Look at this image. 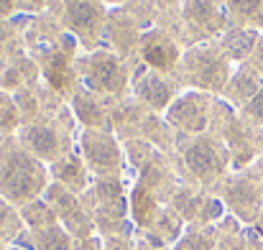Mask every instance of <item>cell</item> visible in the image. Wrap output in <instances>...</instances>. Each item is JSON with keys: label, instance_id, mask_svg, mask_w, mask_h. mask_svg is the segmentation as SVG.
I'll return each mask as SVG.
<instances>
[{"label": "cell", "instance_id": "obj_7", "mask_svg": "<svg viewBox=\"0 0 263 250\" xmlns=\"http://www.w3.org/2000/svg\"><path fill=\"white\" fill-rule=\"evenodd\" d=\"M21 146L44 164H57L69 153V143L62 130H57L49 123H36L21 130Z\"/></svg>", "mask_w": 263, "mask_h": 250}, {"label": "cell", "instance_id": "obj_23", "mask_svg": "<svg viewBox=\"0 0 263 250\" xmlns=\"http://www.w3.org/2000/svg\"><path fill=\"white\" fill-rule=\"evenodd\" d=\"M136 250H169V248L166 245H159V243H154V240H148V238L141 235V243H136Z\"/></svg>", "mask_w": 263, "mask_h": 250}, {"label": "cell", "instance_id": "obj_6", "mask_svg": "<svg viewBox=\"0 0 263 250\" xmlns=\"http://www.w3.org/2000/svg\"><path fill=\"white\" fill-rule=\"evenodd\" d=\"M169 207L174 209L184 222L199 225V227H207L212 220L222 217V204L215 197L199 191L192 184L189 186L186 184L184 186H176V191L172 194V199H169Z\"/></svg>", "mask_w": 263, "mask_h": 250}, {"label": "cell", "instance_id": "obj_18", "mask_svg": "<svg viewBox=\"0 0 263 250\" xmlns=\"http://www.w3.org/2000/svg\"><path fill=\"white\" fill-rule=\"evenodd\" d=\"M69 18L77 28H95V21H97V8L89 3V0H72L69 3Z\"/></svg>", "mask_w": 263, "mask_h": 250}, {"label": "cell", "instance_id": "obj_1", "mask_svg": "<svg viewBox=\"0 0 263 250\" xmlns=\"http://www.w3.org/2000/svg\"><path fill=\"white\" fill-rule=\"evenodd\" d=\"M49 186V171L44 161L33 159L21 143L0 148V199L13 207H23L44 197Z\"/></svg>", "mask_w": 263, "mask_h": 250}, {"label": "cell", "instance_id": "obj_2", "mask_svg": "<svg viewBox=\"0 0 263 250\" xmlns=\"http://www.w3.org/2000/svg\"><path fill=\"white\" fill-rule=\"evenodd\" d=\"M82 207L95 222V230H100L102 238L112 235H130V225L125 220L128 215V202H125V189L123 179L107 176V179H92L89 189L80 194Z\"/></svg>", "mask_w": 263, "mask_h": 250}, {"label": "cell", "instance_id": "obj_22", "mask_svg": "<svg viewBox=\"0 0 263 250\" xmlns=\"http://www.w3.org/2000/svg\"><path fill=\"white\" fill-rule=\"evenodd\" d=\"M77 250H102V238H87V240H80Z\"/></svg>", "mask_w": 263, "mask_h": 250}, {"label": "cell", "instance_id": "obj_15", "mask_svg": "<svg viewBox=\"0 0 263 250\" xmlns=\"http://www.w3.org/2000/svg\"><path fill=\"white\" fill-rule=\"evenodd\" d=\"M174 250H217V233L210 225L207 227L189 225L186 233L176 240Z\"/></svg>", "mask_w": 263, "mask_h": 250}, {"label": "cell", "instance_id": "obj_8", "mask_svg": "<svg viewBox=\"0 0 263 250\" xmlns=\"http://www.w3.org/2000/svg\"><path fill=\"white\" fill-rule=\"evenodd\" d=\"M51 174H54L57 184H62L64 189H69L77 197L89 189V168L85 166L82 156H77L72 151L64 159H59L57 164H51Z\"/></svg>", "mask_w": 263, "mask_h": 250}, {"label": "cell", "instance_id": "obj_12", "mask_svg": "<svg viewBox=\"0 0 263 250\" xmlns=\"http://www.w3.org/2000/svg\"><path fill=\"white\" fill-rule=\"evenodd\" d=\"M33 250H77V240L57 222L49 227H39V230H28Z\"/></svg>", "mask_w": 263, "mask_h": 250}, {"label": "cell", "instance_id": "obj_3", "mask_svg": "<svg viewBox=\"0 0 263 250\" xmlns=\"http://www.w3.org/2000/svg\"><path fill=\"white\" fill-rule=\"evenodd\" d=\"M181 151V164H184V171L189 176V181L197 186V184H204L210 186L212 181H217L225 171V153L222 148L204 138V136H192L186 141H181L179 146Z\"/></svg>", "mask_w": 263, "mask_h": 250}, {"label": "cell", "instance_id": "obj_11", "mask_svg": "<svg viewBox=\"0 0 263 250\" xmlns=\"http://www.w3.org/2000/svg\"><path fill=\"white\" fill-rule=\"evenodd\" d=\"M189 72L202 84H207V87H217V84L225 80V74H228L225 72V64L215 54H207V51L189 54Z\"/></svg>", "mask_w": 263, "mask_h": 250}, {"label": "cell", "instance_id": "obj_24", "mask_svg": "<svg viewBox=\"0 0 263 250\" xmlns=\"http://www.w3.org/2000/svg\"><path fill=\"white\" fill-rule=\"evenodd\" d=\"M258 64H261V69H263V56H261V62H258Z\"/></svg>", "mask_w": 263, "mask_h": 250}, {"label": "cell", "instance_id": "obj_13", "mask_svg": "<svg viewBox=\"0 0 263 250\" xmlns=\"http://www.w3.org/2000/svg\"><path fill=\"white\" fill-rule=\"evenodd\" d=\"M120 80V67L115 62V56L102 54L95 56L89 62V84L97 89H115V84Z\"/></svg>", "mask_w": 263, "mask_h": 250}, {"label": "cell", "instance_id": "obj_26", "mask_svg": "<svg viewBox=\"0 0 263 250\" xmlns=\"http://www.w3.org/2000/svg\"><path fill=\"white\" fill-rule=\"evenodd\" d=\"M261 227H263V215H261Z\"/></svg>", "mask_w": 263, "mask_h": 250}, {"label": "cell", "instance_id": "obj_9", "mask_svg": "<svg viewBox=\"0 0 263 250\" xmlns=\"http://www.w3.org/2000/svg\"><path fill=\"white\" fill-rule=\"evenodd\" d=\"M222 199H225V204H228L238 217H243V220H253V217L258 215V202H261V199H258V191H256L253 184H248V181H243V179L225 184Z\"/></svg>", "mask_w": 263, "mask_h": 250}, {"label": "cell", "instance_id": "obj_16", "mask_svg": "<svg viewBox=\"0 0 263 250\" xmlns=\"http://www.w3.org/2000/svg\"><path fill=\"white\" fill-rule=\"evenodd\" d=\"M26 227H23L21 212L13 204H8L5 199H0V250H3V245H8V243H15V238Z\"/></svg>", "mask_w": 263, "mask_h": 250}, {"label": "cell", "instance_id": "obj_25", "mask_svg": "<svg viewBox=\"0 0 263 250\" xmlns=\"http://www.w3.org/2000/svg\"><path fill=\"white\" fill-rule=\"evenodd\" d=\"M8 250H23V248H8Z\"/></svg>", "mask_w": 263, "mask_h": 250}, {"label": "cell", "instance_id": "obj_4", "mask_svg": "<svg viewBox=\"0 0 263 250\" xmlns=\"http://www.w3.org/2000/svg\"><path fill=\"white\" fill-rule=\"evenodd\" d=\"M41 199L54 209L59 225H62L77 243L95 235V222H92V217L87 215V209L82 207V202H80L77 194H72L69 189H64L62 184L54 181V184L46 186V191H44Z\"/></svg>", "mask_w": 263, "mask_h": 250}, {"label": "cell", "instance_id": "obj_19", "mask_svg": "<svg viewBox=\"0 0 263 250\" xmlns=\"http://www.w3.org/2000/svg\"><path fill=\"white\" fill-rule=\"evenodd\" d=\"M253 41H256V33H251V31H238V33H230V36L225 39V46H228V51H230L233 56H246V54L251 51Z\"/></svg>", "mask_w": 263, "mask_h": 250}, {"label": "cell", "instance_id": "obj_21", "mask_svg": "<svg viewBox=\"0 0 263 250\" xmlns=\"http://www.w3.org/2000/svg\"><path fill=\"white\" fill-rule=\"evenodd\" d=\"M248 112L253 115V118H258V120H263V89L251 100V105H248Z\"/></svg>", "mask_w": 263, "mask_h": 250}, {"label": "cell", "instance_id": "obj_20", "mask_svg": "<svg viewBox=\"0 0 263 250\" xmlns=\"http://www.w3.org/2000/svg\"><path fill=\"white\" fill-rule=\"evenodd\" d=\"M261 3L263 0H230V5H233L235 10H240V13H251V10H256Z\"/></svg>", "mask_w": 263, "mask_h": 250}, {"label": "cell", "instance_id": "obj_10", "mask_svg": "<svg viewBox=\"0 0 263 250\" xmlns=\"http://www.w3.org/2000/svg\"><path fill=\"white\" fill-rule=\"evenodd\" d=\"M197 102H199V97H197V94H189V97H184L179 105H174L172 112H169V120L174 123L179 130H184V133H189V136L202 133L204 125H207V112H204Z\"/></svg>", "mask_w": 263, "mask_h": 250}, {"label": "cell", "instance_id": "obj_14", "mask_svg": "<svg viewBox=\"0 0 263 250\" xmlns=\"http://www.w3.org/2000/svg\"><path fill=\"white\" fill-rule=\"evenodd\" d=\"M143 59L151 62L154 67H172L176 59L174 44L161 33H151L148 39H143Z\"/></svg>", "mask_w": 263, "mask_h": 250}, {"label": "cell", "instance_id": "obj_17", "mask_svg": "<svg viewBox=\"0 0 263 250\" xmlns=\"http://www.w3.org/2000/svg\"><path fill=\"white\" fill-rule=\"evenodd\" d=\"M138 92L143 94V97H148L156 107H164L166 105V100L172 97V84H166L164 80H159V77H143L141 84H138Z\"/></svg>", "mask_w": 263, "mask_h": 250}, {"label": "cell", "instance_id": "obj_5", "mask_svg": "<svg viewBox=\"0 0 263 250\" xmlns=\"http://www.w3.org/2000/svg\"><path fill=\"white\" fill-rule=\"evenodd\" d=\"M82 161L89 168V174H95V179H120L123 174L120 148L105 130H87L82 136Z\"/></svg>", "mask_w": 263, "mask_h": 250}]
</instances>
